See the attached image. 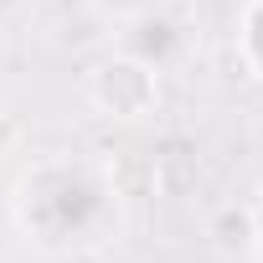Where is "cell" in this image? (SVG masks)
I'll return each instance as SVG.
<instances>
[{"mask_svg": "<svg viewBox=\"0 0 263 263\" xmlns=\"http://www.w3.org/2000/svg\"><path fill=\"white\" fill-rule=\"evenodd\" d=\"M62 181H67V165H36L21 181L16 217H21L26 237L47 253H72V248L103 242L108 227H114V191L88 165L72 186V201H62Z\"/></svg>", "mask_w": 263, "mask_h": 263, "instance_id": "6da1fadb", "label": "cell"}, {"mask_svg": "<svg viewBox=\"0 0 263 263\" xmlns=\"http://www.w3.org/2000/svg\"><path fill=\"white\" fill-rule=\"evenodd\" d=\"M88 98L108 119H145L160 103V67L135 52H108L88 72Z\"/></svg>", "mask_w": 263, "mask_h": 263, "instance_id": "7a4b0ae2", "label": "cell"}, {"mask_svg": "<svg viewBox=\"0 0 263 263\" xmlns=\"http://www.w3.org/2000/svg\"><path fill=\"white\" fill-rule=\"evenodd\" d=\"M201 176H206V171H201V150L186 145V140H171V145L150 160V186H155V196H165V201L196 196Z\"/></svg>", "mask_w": 263, "mask_h": 263, "instance_id": "3957f363", "label": "cell"}, {"mask_svg": "<svg viewBox=\"0 0 263 263\" xmlns=\"http://www.w3.org/2000/svg\"><path fill=\"white\" fill-rule=\"evenodd\" d=\"M237 47H242V62H248L258 78H263V0H248V6H242Z\"/></svg>", "mask_w": 263, "mask_h": 263, "instance_id": "277c9868", "label": "cell"}, {"mask_svg": "<svg viewBox=\"0 0 263 263\" xmlns=\"http://www.w3.org/2000/svg\"><path fill=\"white\" fill-rule=\"evenodd\" d=\"M103 16H119V21H135V16H150L160 0H93Z\"/></svg>", "mask_w": 263, "mask_h": 263, "instance_id": "5b68a950", "label": "cell"}]
</instances>
